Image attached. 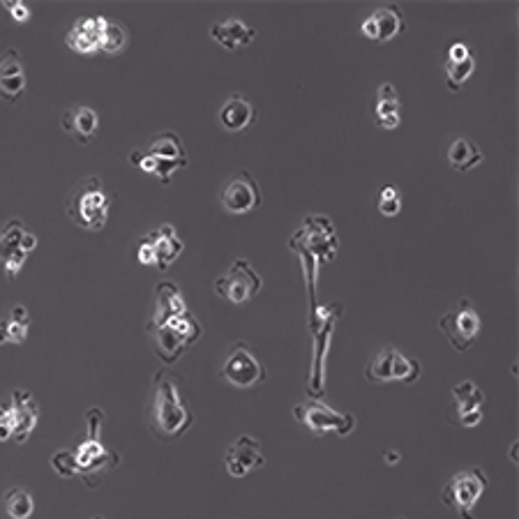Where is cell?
Wrapping results in <instances>:
<instances>
[{
	"label": "cell",
	"instance_id": "cell-16",
	"mask_svg": "<svg viewBox=\"0 0 519 519\" xmlns=\"http://www.w3.org/2000/svg\"><path fill=\"white\" fill-rule=\"evenodd\" d=\"M224 466H227V473L231 478L236 480L247 478L252 471L266 466V457H263L261 443L250 434L238 436V439L227 448V453H224Z\"/></svg>",
	"mask_w": 519,
	"mask_h": 519
},
{
	"label": "cell",
	"instance_id": "cell-23",
	"mask_svg": "<svg viewBox=\"0 0 519 519\" xmlns=\"http://www.w3.org/2000/svg\"><path fill=\"white\" fill-rule=\"evenodd\" d=\"M210 37L227 51L250 47L257 37V30L250 28L243 19H224L210 26Z\"/></svg>",
	"mask_w": 519,
	"mask_h": 519
},
{
	"label": "cell",
	"instance_id": "cell-1",
	"mask_svg": "<svg viewBox=\"0 0 519 519\" xmlns=\"http://www.w3.org/2000/svg\"><path fill=\"white\" fill-rule=\"evenodd\" d=\"M194 413L180 390V379L167 367L153 376V402L148 409V427L160 441L180 439L190 432Z\"/></svg>",
	"mask_w": 519,
	"mask_h": 519
},
{
	"label": "cell",
	"instance_id": "cell-34",
	"mask_svg": "<svg viewBox=\"0 0 519 519\" xmlns=\"http://www.w3.org/2000/svg\"><path fill=\"white\" fill-rule=\"evenodd\" d=\"M400 453H395V450H393V453H386V455H383V460H386L388 462V466H397V464H400Z\"/></svg>",
	"mask_w": 519,
	"mask_h": 519
},
{
	"label": "cell",
	"instance_id": "cell-9",
	"mask_svg": "<svg viewBox=\"0 0 519 519\" xmlns=\"http://www.w3.org/2000/svg\"><path fill=\"white\" fill-rule=\"evenodd\" d=\"M35 233H30L21 220H10L0 231V263H3L7 280H17L21 268L26 266L30 254L37 250Z\"/></svg>",
	"mask_w": 519,
	"mask_h": 519
},
{
	"label": "cell",
	"instance_id": "cell-4",
	"mask_svg": "<svg viewBox=\"0 0 519 519\" xmlns=\"http://www.w3.org/2000/svg\"><path fill=\"white\" fill-rule=\"evenodd\" d=\"M146 333L164 365L178 363L180 356L203 335V326L194 314L180 312L162 323H146Z\"/></svg>",
	"mask_w": 519,
	"mask_h": 519
},
{
	"label": "cell",
	"instance_id": "cell-18",
	"mask_svg": "<svg viewBox=\"0 0 519 519\" xmlns=\"http://www.w3.org/2000/svg\"><path fill=\"white\" fill-rule=\"evenodd\" d=\"M10 409H12V420H14V434L12 441L24 446V443L33 436L37 420H40V406L33 393L26 388H17L10 397Z\"/></svg>",
	"mask_w": 519,
	"mask_h": 519
},
{
	"label": "cell",
	"instance_id": "cell-22",
	"mask_svg": "<svg viewBox=\"0 0 519 519\" xmlns=\"http://www.w3.org/2000/svg\"><path fill=\"white\" fill-rule=\"evenodd\" d=\"M446 70V86L450 90H460L476 70V58L464 42H453L448 49V60L443 65Z\"/></svg>",
	"mask_w": 519,
	"mask_h": 519
},
{
	"label": "cell",
	"instance_id": "cell-31",
	"mask_svg": "<svg viewBox=\"0 0 519 519\" xmlns=\"http://www.w3.org/2000/svg\"><path fill=\"white\" fill-rule=\"evenodd\" d=\"M51 469H54L60 478L77 476V462H74L72 450H60V453L51 457Z\"/></svg>",
	"mask_w": 519,
	"mask_h": 519
},
{
	"label": "cell",
	"instance_id": "cell-25",
	"mask_svg": "<svg viewBox=\"0 0 519 519\" xmlns=\"http://www.w3.org/2000/svg\"><path fill=\"white\" fill-rule=\"evenodd\" d=\"M254 120H257V109L252 107V102H247L245 97L231 95L220 109V125L231 134L245 132Z\"/></svg>",
	"mask_w": 519,
	"mask_h": 519
},
{
	"label": "cell",
	"instance_id": "cell-24",
	"mask_svg": "<svg viewBox=\"0 0 519 519\" xmlns=\"http://www.w3.org/2000/svg\"><path fill=\"white\" fill-rule=\"evenodd\" d=\"M402 104L397 97V90L393 84H381L376 90V104H374V120L381 130L393 132L402 123Z\"/></svg>",
	"mask_w": 519,
	"mask_h": 519
},
{
	"label": "cell",
	"instance_id": "cell-35",
	"mask_svg": "<svg viewBox=\"0 0 519 519\" xmlns=\"http://www.w3.org/2000/svg\"><path fill=\"white\" fill-rule=\"evenodd\" d=\"M93 519H104V517H102V515H97V517H93Z\"/></svg>",
	"mask_w": 519,
	"mask_h": 519
},
{
	"label": "cell",
	"instance_id": "cell-15",
	"mask_svg": "<svg viewBox=\"0 0 519 519\" xmlns=\"http://www.w3.org/2000/svg\"><path fill=\"white\" fill-rule=\"evenodd\" d=\"M222 206L231 215H245L261 206V187L247 169L236 173L222 190Z\"/></svg>",
	"mask_w": 519,
	"mask_h": 519
},
{
	"label": "cell",
	"instance_id": "cell-6",
	"mask_svg": "<svg viewBox=\"0 0 519 519\" xmlns=\"http://www.w3.org/2000/svg\"><path fill=\"white\" fill-rule=\"evenodd\" d=\"M487 485H490V478L483 469L471 466V469L457 471L443 487V506H448L460 519H476L473 510H476L480 496L485 494Z\"/></svg>",
	"mask_w": 519,
	"mask_h": 519
},
{
	"label": "cell",
	"instance_id": "cell-2",
	"mask_svg": "<svg viewBox=\"0 0 519 519\" xmlns=\"http://www.w3.org/2000/svg\"><path fill=\"white\" fill-rule=\"evenodd\" d=\"M102 425L104 413L100 406H90L86 411V439L74 450V462H77V476L84 480L86 487H97L107 473L116 471L120 464V455L116 450H107L102 446Z\"/></svg>",
	"mask_w": 519,
	"mask_h": 519
},
{
	"label": "cell",
	"instance_id": "cell-33",
	"mask_svg": "<svg viewBox=\"0 0 519 519\" xmlns=\"http://www.w3.org/2000/svg\"><path fill=\"white\" fill-rule=\"evenodd\" d=\"M3 7L10 12V17L17 21V24H26V21L33 17L30 7L26 3H21V0H3Z\"/></svg>",
	"mask_w": 519,
	"mask_h": 519
},
{
	"label": "cell",
	"instance_id": "cell-17",
	"mask_svg": "<svg viewBox=\"0 0 519 519\" xmlns=\"http://www.w3.org/2000/svg\"><path fill=\"white\" fill-rule=\"evenodd\" d=\"M404 30H406V21L402 17V10L397 5L379 7V10H374L370 17L363 21V26H360V33L376 44H386L390 40H395V37H400Z\"/></svg>",
	"mask_w": 519,
	"mask_h": 519
},
{
	"label": "cell",
	"instance_id": "cell-8",
	"mask_svg": "<svg viewBox=\"0 0 519 519\" xmlns=\"http://www.w3.org/2000/svg\"><path fill=\"white\" fill-rule=\"evenodd\" d=\"M293 418L317 436L333 432L337 436H349L356 430V418H353L351 413H340L330 409V406H326L321 400H307L296 404L293 406Z\"/></svg>",
	"mask_w": 519,
	"mask_h": 519
},
{
	"label": "cell",
	"instance_id": "cell-19",
	"mask_svg": "<svg viewBox=\"0 0 519 519\" xmlns=\"http://www.w3.org/2000/svg\"><path fill=\"white\" fill-rule=\"evenodd\" d=\"M26 93V70L17 49H5L0 54V100L7 104L19 102Z\"/></svg>",
	"mask_w": 519,
	"mask_h": 519
},
{
	"label": "cell",
	"instance_id": "cell-10",
	"mask_svg": "<svg viewBox=\"0 0 519 519\" xmlns=\"http://www.w3.org/2000/svg\"><path fill=\"white\" fill-rule=\"evenodd\" d=\"M185 252V243L178 238L176 227L173 224H162L155 231H150L148 236L139 240L137 245V259L144 266H155L157 270H167L173 266L180 254Z\"/></svg>",
	"mask_w": 519,
	"mask_h": 519
},
{
	"label": "cell",
	"instance_id": "cell-26",
	"mask_svg": "<svg viewBox=\"0 0 519 519\" xmlns=\"http://www.w3.org/2000/svg\"><path fill=\"white\" fill-rule=\"evenodd\" d=\"M30 333V314L26 305H14L5 319H0V346L24 344Z\"/></svg>",
	"mask_w": 519,
	"mask_h": 519
},
{
	"label": "cell",
	"instance_id": "cell-28",
	"mask_svg": "<svg viewBox=\"0 0 519 519\" xmlns=\"http://www.w3.org/2000/svg\"><path fill=\"white\" fill-rule=\"evenodd\" d=\"M5 510L12 519H30L35 513V501L24 487H12L5 492Z\"/></svg>",
	"mask_w": 519,
	"mask_h": 519
},
{
	"label": "cell",
	"instance_id": "cell-14",
	"mask_svg": "<svg viewBox=\"0 0 519 519\" xmlns=\"http://www.w3.org/2000/svg\"><path fill=\"white\" fill-rule=\"evenodd\" d=\"M485 393L476 386V381L466 379L453 386V404L448 409V420L457 427L471 430L483 423Z\"/></svg>",
	"mask_w": 519,
	"mask_h": 519
},
{
	"label": "cell",
	"instance_id": "cell-32",
	"mask_svg": "<svg viewBox=\"0 0 519 519\" xmlns=\"http://www.w3.org/2000/svg\"><path fill=\"white\" fill-rule=\"evenodd\" d=\"M14 434V420H12V409L10 402H0V443L12 441Z\"/></svg>",
	"mask_w": 519,
	"mask_h": 519
},
{
	"label": "cell",
	"instance_id": "cell-29",
	"mask_svg": "<svg viewBox=\"0 0 519 519\" xmlns=\"http://www.w3.org/2000/svg\"><path fill=\"white\" fill-rule=\"evenodd\" d=\"M127 42H130L127 30L120 24H116V21L107 19V26H104V33H102V49H100L102 54L116 56L127 47Z\"/></svg>",
	"mask_w": 519,
	"mask_h": 519
},
{
	"label": "cell",
	"instance_id": "cell-13",
	"mask_svg": "<svg viewBox=\"0 0 519 519\" xmlns=\"http://www.w3.org/2000/svg\"><path fill=\"white\" fill-rule=\"evenodd\" d=\"M263 289V280L247 259H236L227 273L215 280L217 296L227 298L233 305H245Z\"/></svg>",
	"mask_w": 519,
	"mask_h": 519
},
{
	"label": "cell",
	"instance_id": "cell-11",
	"mask_svg": "<svg viewBox=\"0 0 519 519\" xmlns=\"http://www.w3.org/2000/svg\"><path fill=\"white\" fill-rule=\"evenodd\" d=\"M365 379L372 383H416L420 379V363L416 358L404 356L395 346H383L365 367Z\"/></svg>",
	"mask_w": 519,
	"mask_h": 519
},
{
	"label": "cell",
	"instance_id": "cell-7",
	"mask_svg": "<svg viewBox=\"0 0 519 519\" xmlns=\"http://www.w3.org/2000/svg\"><path fill=\"white\" fill-rule=\"evenodd\" d=\"M439 328H441V333L446 335L450 346H453L455 351L464 353V351H469L473 342L478 340L480 328H483V321H480L476 307H473L471 300L460 298L439 319Z\"/></svg>",
	"mask_w": 519,
	"mask_h": 519
},
{
	"label": "cell",
	"instance_id": "cell-3",
	"mask_svg": "<svg viewBox=\"0 0 519 519\" xmlns=\"http://www.w3.org/2000/svg\"><path fill=\"white\" fill-rule=\"evenodd\" d=\"M65 213L77 227L102 231L109 222L111 192L97 176H84L65 194Z\"/></svg>",
	"mask_w": 519,
	"mask_h": 519
},
{
	"label": "cell",
	"instance_id": "cell-5",
	"mask_svg": "<svg viewBox=\"0 0 519 519\" xmlns=\"http://www.w3.org/2000/svg\"><path fill=\"white\" fill-rule=\"evenodd\" d=\"M130 162L137 164L141 171L153 173L160 180V185H169L173 173L178 169H185L190 160H187L185 146L176 132H164L157 137L148 150H134L130 155Z\"/></svg>",
	"mask_w": 519,
	"mask_h": 519
},
{
	"label": "cell",
	"instance_id": "cell-30",
	"mask_svg": "<svg viewBox=\"0 0 519 519\" xmlns=\"http://www.w3.org/2000/svg\"><path fill=\"white\" fill-rule=\"evenodd\" d=\"M402 210V194L395 185H386L379 194V213L386 217H395Z\"/></svg>",
	"mask_w": 519,
	"mask_h": 519
},
{
	"label": "cell",
	"instance_id": "cell-36",
	"mask_svg": "<svg viewBox=\"0 0 519 519\" xmlns=\"http://www.w3.org/2000/svg\"><path fill=\"white\" fill-rule=\"evenodd\" d=\"M397 519H406V517H397Z\"/></svg>",
	"mask_w": 519,
	"mask_h": 519
},
{
	"label": "cell",
	"instance_id": "cell-27",
	"mask_svg": "<svg viewBox=\"0 0 519 519\" xmlns=\"http://www.w3.org/2000/svg\"><path fill=\"white\" fill-rule=\"evenodd\" d=\"M483 160H485L483 150H480L471 139H466V137L455 139L448 148L450 167H453L455 171H460V173L471 171L473 167H478V164Z\"/></svg>",
	"mask_w": 519,
	"mask_h": 519
},
{
	"label": "cell",
	"instance_id": "cell-12",
	"mask_svg": "<svg viewBox=\"0 0 519 519\" xmlns=\"http://www.w3.org/2000/svg\"><path fill=\"white\" fill-rule=\"evenodd\" d=\"M266 365L254 356L247 342H233L222 367V379L233 388L250 390L266 381Z\"/></svg>",
	"mask_w": 519,
	"mask_h": 519
},
{
	"label": "cell",
	"instance_id": "cell-21",
	"mask_svg": "<svg viewBox=\"0 0 519 519\" xmlns=\"http://www.w3.org/2000/svg\"><path fill=\"white\" fill-rule=\"evenodd\" d=\"M63 130L79 141L81 146H88L90 141L97 137L100 130V116L90 107H70L65 109L63 118H60Z\"/></svg>",
	"mask_w": 519,
	"mask_h": 519
},
{
	"label": "cell",
	"instance_id": "cell-20",
	"mask_svg": "<svg viewBox=\"0 0 519 519\" xmlns=\"http://www.w3.org/2000/svg\"><path fill=\"white\" fill-rule=\"evenodd\" d=\"M104 26H107V17H102V14H97V17H81L65 37L67 47L81 56L100 54Z\"/></svg>",
	"mask_w": 519,
	"mask_h": 519
}]
</instances>
